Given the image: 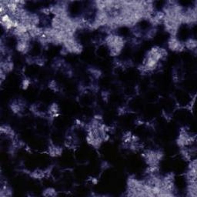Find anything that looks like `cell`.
Listing matches in <instances>:
<instances>
[{
	"label": "cell",
	"mask_w": 197,
	"mask_h": 197,
	"mask_svg": "<svg viewBox=\"0 0 197 197\" xmlns=\"http://www.w3.org/2000/svg\"><path fill=\"white\" fill-rule=\"evenodd\" d=\"M105 42L109 50L110 55L113 56L120 55L125 44L123 37L119 36L113 33H110L108 36H106Z\"/></svg>",
	"instance_id": "obj_1"
},
{
	"label": "cell",
	"mask_w": 197,
	"mask_h": 197,
	"mask_svg": "<svg viewBox=\"0 0 197 197\" xmlns=\"http://www.w3.org/2000/svg\"><path fill=\"white\" fill-rule=\"evenodd\" d=\"M142 156L149 166H159L163 154L160 151L146 150Z\"/></svg>",
	"instance_id": "obj_2"
},
{
	"label": "cell",
	"mask_w": 197,
	"mask_h": 197,
	"mask_svg": "<svg viewBox=\"0 0 197 197\" xmlns=\"http://www.w3.org/2000/svg\"><path fill=\"white\" fill-rule=\"evenodd\" d=\"M168 46L173 51L181 52L185 49L184 42H182L176 36H171L168 41Z\"/></svg>",
	"instance_id": "obj_3"
},
{
	"label": "cell",
	"mask_w": 197,
	"mask_h": 197,
	"mask_svg": "<svg viewBox=\"0 0 197 197\" xmlns=\"http://www.w3.org/2000/svg\"><path fill=\"white\" fill-rule=\"evenodd\" d=\"M185 49H189V50H196V39L190 38L184 42Z\"/></svg>",
	"instance_id": "obj_4"
},
{
	"label": "cell",
	"mask_w": 197,
	"mask_h": 197,
	"mask_svg": "<svg viewBox=\"0 0 197 197\" xmlns=\"http://www.w3.org/2000/svg\"><path fill=\"white\" fill-rule=\"evenodd\" d=\"M49 155L52 156H59L62 153V149L60 147H57L56 146H51L49 148Z\"/></svg>",
	"instance_id": "obj_5"
},
{
	"label": "cell",
	"mask_w": 197,
	"mask_h": 197,
	"mask_svg": "<svg viewBox=\"0 0 197 197\" xmlns=\"http://www.w3.org/2000/svg\"><path fill=\"white\" fill-rule=\"evenodd\" d=\"M1 196H10L12 195V190L7 185H3L1 187Z\"/></svg>",
	"instance_id": "obj_6"
},
{
	"label": "cell",
	"mask_w": 197,
	"mask_h": 197,
	"mask_svg": "<svg viewBox=\"0 0 197 197\" xmlns=\"http://www.w3.org/2000/svg\"><path fill=\"white\" fill-rule=\"evenodd\" d=\"M43 195L46 196H53L56 195V192L55 189H52V188H49V189L45 190Z\"/></svg>",
	"instance_id": "obj_7"
}]
</instances>
